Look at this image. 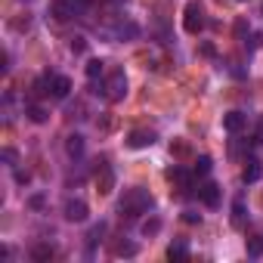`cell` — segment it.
Wrapping results in <instances>:
<instances>
[{"instance_id": "1", "label": "cell", "mask_w": 263, "mask_h": 263, "mask_svg": "<svg viewBox=\"0 0 263 263\" xmlns=\"http://www.w3.org/2000/svg\"><path fill=\"white\" fill-rule=\"evenodd\" d=\"M152 208V195L146 192V189H130V192H124V198H121V214H127V217H140V214H146Z\"/></svg>"}, {"instance_id": "2", "label": "cell", "mask_w": 263, "mask_h": 263, "mask_svg": "<svg viewBox=\"0 0 263 263\" xmlns=\"http://www.w3.org/2000/svg\"><path fill=\"white\" fill-rule=\"evenodd\" d=\"M105 96L111 99V102H121L124 96H127V74L121 71V68H115L111 74H108V81H105Z\"/></svg>"}, {"instance_id": "3", "label": "cell", "mask_w": 263, "mask_h": 263, "mask_svg": "<svg viewBox=\"0 0 263 263\" xmlns=\"http://www.w3.org/2000/svg\"><path fill=\"white\" fill-rule=\"evenodd\" d=\"M183 25H186V31H189V34H198V31L204 28V19H201L198 4H189V7H186V19H183Z\"/></svg>"}, {"instance_id": "4", "label": "cell", "mask_w": 263, "mask_h": 263, "mask_svg": "<svg viewBox=\"0 0 263 263\" xmlns=\"http://www.w3.org/2000/svg\"><path fill=\"white\" fill-rule=\"evenodd\" d=\"M96 189H99V195H108V192L115 189V171H111L108 164H99V174H96Z\"/></svg>"}, {"instance_id": "5", "label": "cell", "mask_w": 263, "mask_h": 263, "mask_svg": "<svg viewBox=\"0 0 263 263\" xmlns=\"http://www.w3.org/2000/svg\"><path fill=\"white\" fill-rule=\"evenodd\" d=\"M65 220H71V223H81V220H87V204H84L81 198H71V201H65Z\"/></svg>"}, {"instance_id": "6", "label": "cell", "mask_w": 263, "mask_h": 263, "mask_svg": "<svg viewBox=\"0 0 263 263\" xmlns=\"http://www.w3.org/2000/svg\"><path fill=\"white\" fill-rule=\"evenodd\" d=\"M74 13H78V4H74V0H56V4H53V16H56L59 22H68Z\"/></svg>"}, {"instance_id": "7", "label": "cell", "mask_w": 263, "mask_h": 263, "mask_svg": "<svg viewBox=\"0 0 263 263\" xmlns=\"http://www.w3.org/2000/svg\"><path fill=\"white\" fill-rule=\"evenodd\" d=\"M127 143H130V149H146V146L155 143V134H152V130H134Z\"/></svg>"}, {"instance_id": "8", "label": "cell", "mask_w": 263, "mask_h": 263, "mask_svg": "<svg viewBox=\"0 0 263 263\" xmlns=\"http://www.w3.org/2000/svg\"><path fill=\"white\" fill-rule=\"evenodd\" d=\"M198 195H201V201H204L208 208H217V204H220V189H217L214 183H204V186L198 189Z\"/></svg>"}, {"instance_id": "9", "label": "cell", "mask_w": 263, "mask_h": 263, "mask_svg": "<svg viewBox=\"0 0 263 263\" xmlns=\"http://www.w3.org/2000/svg\"><path fill=\"white\" fill-rule=\"evenodd\" d=\"M68 93H71V81L62 78V74H53V96L56 99H65Z\"/></svg>"}, {"instance_id": "10", "label": "cell", "mask_w": 263, "mask_h": 263, "mask_svg": "<svg viewBox=\"0 0 263 263\" xmlns=\"http://www.w3.org/2000/svg\"><path fill=\"white\" fill-rule=\"evenodd\" d=\"M223 127L229 130V134H238V130L245 127V115H241V111H229V115L223 118Z\"/></svg>"}, {"instance_id": "11", "label": "cell", "mask_w": 263, "mask_h": 263, "mask_svg": "<svg viewBox=\"0 0 263 263\" xmlns=\"http://www.w3.org/2000/svg\"><path fill=\"white\" fill-rule=\"evenodd\" d=\"M260 177H263L260 161H248V164H245V171H241V180H245V183H257Z\"/></svg>"}, {"instance_id": "12", "label": "cell", "mask_w": 263, "mask_h": 263, "mask_svg": "<svg viewBox=\"0 0 263 263\" xmlns=\"http://www.w3.org/2000/svg\"><path fill=\"white\" fill-rule=\"evenodd\" d=\"M65 149H68V155L74 158V155H81V152H84V140H81V137L74 134V137H68V143H65Z\"/></svg>"}, {"instance_id": "13", "label": "cell", "mask_w": 263, "mask_h": 263, "mask_svg": "<svg viewBox=\"0 0 263 263\" xmlns=\"http://www.w3.org/2000/svg\"><path fill=\"white\" fill-rule=\"evenodd\" d=\"M167 257H171V260H186V257H189V251H186V245H183V241H177V245H171V248H167Z\"/></svg>"}, {"instance_id": "14", "label": "cell", "mask_w": 263, "mask_h": 263, "mask_svg": "<svg viewBox=\"0 0 263 263\" xmlns=\"http://www.w3.org/2000/svg\"><path fill=\"white\" fill-rule=\"evenodd\" d=\"M53 257V245H37L31 251V260H50Z\"/></svg>"}, {"instance_id": "15", "label": "cell", "mask_w": 263, "mask_h": 263, "mask_svg": "<svg viewBox=\"0 0 263 263\" xmlns=\"http://www.w3.org/2000/svg\"><path fill=\"white\" fill-rule=\"evenodd\" d=\"M232 223H235V226H245V204H241V201L232 204Z\"/></svg>"}, {"instance_id": "16", "label": "cell", "mask_w": 263, "mask_h": 263, "mask_svg": "<svg viewBox=\"0 0 263 263\" xmlns=\"http://www.w3.org/2000/svg\"><path fill=\"white\" fill-rule=\"evenodd\" d=\"M195 174H198V177H204V174H211V158H208V155H201V158L195 161Z\"/></svg>"}, {"instance_id": "17", "label": "cell", "mask_w": 263, "mask_h": 263, "mask_svg": "<svg viewBox=\"0 0 263 263\" xmlns=\"http://www.w3.org/2000/svg\"><path fill=\"white\" fill-rule=\"evenodd\" d=\"M99 74H102V62H99V59L87 62V78H99Z\"/></svg>"}, {"instance_id": "18", "label": "cell", "mask_w": 263, "mask_h": 263, "mask_svg": "<svg viewBox=\"0 0 263 263\" xmlns=\"http://www.w3.org/2000/svg\"><path fill=\"white\" fill-rule=\"evenodd\" d=\"M28 118H31L34 124H44V121H47V115H44V108H37V105H31V108H28Z\"/></svg>"}, {"instance_id": "19", "label": "cell", "mask_w": 263, "mask_h": 263, "mask_svg": "<svg viewBox=\"0 0 263 263\" xmlns=\"http://www.w3.org/2000/svg\"><path fill=\"white\" fill-rule=\"evenodd\" d=\"M171 180H177L180 186H189V174H186V171H180V167H174V171H171Z\"/></svg>"}, {"instance_id": "20", "label": "cell", "mask_w": 263, "mask_h": 263, "mask_svg": "<svg viewBox=\"0 0 263 263\" xmlns=\"http://www.w3.org/2000/svg\"><path fill=\"white\" fill-rule=\"evenodd\" d=\"M248 254H251V257H260V254H263V238L248 241Z\"/></svg>"}, {"instance_id": "21", "label": "cell", "mask_w": 263, "mask_h": 263, "mask_svg": "<svg viewBox=\"0 0 263 263\" xmlns=\"http://www.w3.org/2000/svg\"><path fill=\"white\" fill-rule=\"evenodd\" d=\"M102 232H105V223H99V226H93V232H90V245H96V241L102 238Z\"/></svg>"}, {"instance_id": "22", "label": "cell", "mask_w": 263, "mask_h": 263, "mask_svg": "<svg viewBox=\"0 0 263 263\" xmlns=\"http://www.w3.org/2000/svg\"><path fill=\"white\" fill-rule=\"evenodd\" d=\"M115 254H127V257H130V254H137V248H134V245H124V241H121V245H115Z\"/></svg>"}, {"instance_id": "23", "label": "cell", "mask_w": 263, "mask_h": 263, "mask_svg": "<svg viewBox=\"0 0 263 263\" xmlns=\"http://www.w3.org/2000/svg\"><path fill=\"white\" fill-rule=\"evenodd\" d=\"M71 50H74V53H84V50H87V44H84L81 37H74V41H71Z\"/></svg>"}, {"instance_id": "24", "label": "cell", "mask_w": 263, "mask_h": 263, "mask_svg": "<svg viewBox=\"0 0 263 263\" xmlns=\"http://www.w3.org/2000/svg\"><path fill=\"white\" fill-rule=\"evenodd\" d=\"M143 232H146V235H149V232H158V220H152V223H146V226H143Z\"/></svg>"}, {"instance_id": "25", "label": "cell", "mask_w": 263, "mask_h": 263, "mask_svg": "<svg viewBox=\"0 0 263 263\" xmlns=\"http://www.w3.org/2000/svg\"><path fill=\"white\" fill-rule=\"evenodd\" d=\"M254 143H263V118H260V124H257V137H254Z\"/></svg>"}, {"instance_id": "26", "label": "cell", "mask_w": 263, "mask_h": 263, "mask_svg": "<svg viewBox=\"0 0 263 263\" xmlns=\"http://www.w3.org/2000/svg\"><path fill=\"white\" fill-rule=\"evenodd\" d=\"M31 208H44V195H34L31 198Z\"/></svg>"}]
</instances>
